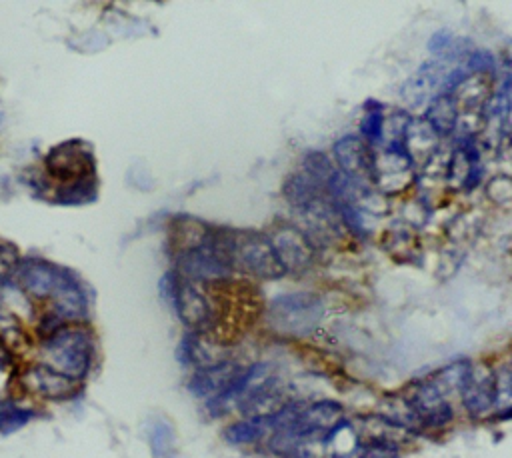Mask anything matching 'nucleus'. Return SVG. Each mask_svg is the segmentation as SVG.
<instances>
[{"mask_svg": "<svg viewBox=\"0 0 512 458\" xmlns=\"http://www.w3.org/2000/svg\"><path fill=\"white\" fill-rule=\"evenodd\" d=\"M38 352L40 362L82 384L96 360V338L86 324H64L38 340Z\"/></svg>", "mask_w": 512, "mask_h": 458, "instance_id": "obj_1", "label": "nucleus"}, {"mask_svg": "<svg viewBox=\"0 0 512 458\" xmlns=\"http://www.w3.org/2000/svg\"><path fill=\"white\" fill-rule=\"evenodd\" d=\"M324 316V304L316 294L292 292L274 298L266 310L270 328L282 336H308L318 328Z\"/></svg>", "mask_w": 512, "mask_h": 458, "instance_id": "obj_2", "label": "nucleus"}, {"mask_svg": "<svg viewBox=\"0 0 512 458\" xmlns=\"http://www.w3.org/2000/svg\"><path fill=\"white\" fill-rule=\"evenodd\" d=\"M162 292L180 318V322L194 332L214 330V306L212 300L198 288L196 282L178 278L174 274L166 276L162 282Z\"/></svg>", "mask_w": 512, "mask_h": 458, "instance_id": "obj_3", "label": "nucleus"}, {"mask_svg": "<svg viewBox=\"0 0 512 458\" xmlns=\"http://www.w3.org/2000/svg\"><path fill=\"white\" fill-rule=\"evenodd\" d=\"M230 256L234 268H242L266 280L280 278L286 270L270 242V238L256 232H238L228 236Z\"/></svg>", "mask_w": 512, "mask_h": 458, "instance_id": "obj_4", "label": "nucleus"}, {"mask_svg": "<svg viewBox=\"0 0 512 458\" xmlns=\"http://www.w3.org/2000/svg\"><path fill=\"white\" fill-rule=\"evenodd\" d=\"M400 396L412 410L420 430H440L454 418L448 396L430 378L412 382Z\"/></svg>", "mask_w": 512, "mask_h": 458, "instance_id": "obj_5", "label": "nucleus"}, {"mask_svg": "<svg viewBox=\"0 0 512 458\" xmlns=\"http://www.w3.org/2000/svg\"><path fill=\"white\" fill-rule=\"evenodd\" d=\"M18 380L26 394H32L42 400H52V402L70 400L82 388L80 382L68 378L66 374L54 370L52 366H48L40 360L24 366L18 374Z\"/></svg>", "mask_w": 512, "mask_h": 458, "instance_id": "obj_6", "label": "nucleus"}, {"mask_svg": "<svg viewBox=\"0 0 512 458\" xmlns=\"http://www.w3.org/2000/svg\"><path fill=\"white\" fill-rule=\"evenodd\" d=\"M496 370L486 362H468L460 384V398L472 418L486 416L496 402Z\"/></svg>", "mask_w": 512, "mask_h": 458, "instance_id": "obj_7", "label": "nucleus"}, {"mask_svg": "<svg viewBox=\"0 0 512 458\" xmlns=\"http://www.w3.org/2000/svg\"><path fill=\"white\" fill-rule=\"evenodd\" d=\"M370 180L382 194H398L414 182V160L406 148H384L372 158Z\"/></svg>", "mask_w": 512, "mask_h": 458, "instance_id": "obj_8", "label": "nucleus"}, {"mask_svg": "<svg viewBox=\"0 0 512 458\" xmlns=\"http://www.w3.org/2000/svg\"><path fill=\"white\" fill-rule=\"evenodd\" d=\"M286 272H306L314 262V244L304 230L282 224L270 238Z\"/></svg>", "mask_w": 512, "mask_h": 458, "instance_id": "obj_9", "label": "nucleus"}, {"mask_svg": "<svg viewBox=\"0 0 512 458\" xmlns=\"http://www.w3.org/2000/svg\"><path fill=\"white\" fill-rule=\"evenodd\" d=\"M46 168L54 178L72 184L90 176L88 170H92V156L82 142L70 140L58 148H52V152L46 156Z\"/></svg>", "mask_w": 512, "mask_h": 458, "instance_id": "obj_10", "label": "nucleus"}, {"mask_svg": "<svg viewBox=\"0 0 512 458\" xmlns=\"http://www.w3.org/2000/svg\"><path fill=\"white\" fill-rule=\"evenodd\" d=\"M242 368L244 366L238 364L236 360L224 358L212 366L194 370L186 382V388L194 398L208 402L222 394L232 384V380L242 372Z\"/></svg>", "mask_w": 512, "mask_h": 458, "instance_id": "obj_11", "label": "nucleus"}, {"mask_svg": "<svg viewBox=\"0 0 512 458\" xmlns=\"http://www.w3.org/2000/svg\"><path fill=\"white\" fill-rule=\"evenodd\" d=\"M480 154L472 138H462L446 162V182L452 190H472L480 182Z\"/></svg>", "mask_w": 512, "mask_h": 458, "instance_id": "obj_12", "label": "nucleus"}, {"mask_svg": "<svg viewBox=\"0 0 512 458\" xmlns=\"http://www.w3.org/2000/svg\"><path fill=\"white\" fill-rule=\"evenodd\" d=\"M54 310L68 324H84L88 318V298L74 276L60 268L56 288L52 292Z\"/></svg>", "mask_w": 512, "mask_h": 458, "instance_id": "obj_13", "label": "nucleus"}, {"mask_svg": "<svg viewBox=\"0 0 512 458\" xmlns=\"http://www.w3.org/2000/svg\"><path fill=\"white\" fill-rule=\"evenodd\" d=\"M220 342L222 340H216V336H212L210 332L188 330L178 342L176 360L182 366L192 368V372L200 370V368H206V366H212V364L226 358V356H220L218 350H216L220 346Z\"/></svg>", "mask_w": 512, "mask_h": 458, "instance_id": "obj_14", "label": "nucleus"}, {"mask_svg": "<svg viewBox=\"0 0 512 458\" xmlns=\"http://www.w3.org/2000/svg\"><path fill=\"white\" fill-rule=\"evenodd\" d=\"M334 158L340 172L358 182L362 178H370L372 172V158L370 144L358 136H344L334 144Z\"/></svg>", "mask_w": 512, "mask_h": 458, "instance_id": "obj_15", "label": "nucleus"}, {"mask_svg": "<svg viewBox=\"0 0 512 458\" xmlns=\"http://www.w3.org/2000/svg\"><path fill=\"white\" fill-rule=\"evenodd\" d=\"M58 274H60V268H56L44 260H36V258L24 260V264L18 266V280H20L22 288L30 296L40 298V300L52 296L56 282H58Z\"/></svg>", "mask_w": 512, "mask_h": 458, "instance_id": "obj_16", "label": "nucleus"}, {"mask_svg": "<svg viewBox=\"0 0 512 458\" xmlns=\"http://www.w3.org/2000/svg\"><path fill=\"white\" fill-rule=\"evenodd\" d=\"M270 434L266 418H240L224 428L222 438L232 446H256L268 442Z\"/></svg>", "mask_w": 512, "mask_h": 458, "instance_id": "obj_17", "label": "nucleus"}, {"mask_svg": "<svg viewBox=\"0 0 512 458\" xmlns=\"http://www.w3.org/2000/svg\"><path fill=\"white\" fill-rule=\"evenodd\" d=\"M424 120L432 126L438 136L450 134L458 124V100L454 92H444L428 102Z\"/></svg>", "mask_w": 512, "mask_h": 458, "instance_id": "obj_18", "label": "nucleus"}, {"mask_svg": "<svg viewBox=\"0 0 512 458\" xmlns=\"http://www.w3.org/2000/svg\"><path fill=\"white\" fill-rule=\"evenodd\" d=\"M486 114L494 124H498L502 134L512 138V76H508L500 90L492 94Z\"/></svg>", "mask_w": 512, "mask_h": 458, "instance_id": "obj_19", "label": "nucleus"}, {"mask_svg": "<svg viewBox=\"0 0 512 458\" xmlns=\"http://www.w3.org/2000/svg\"><path fill=\"white\" fill-rule=\"evenodd\" d=\"M34 418H36V410L30 406H22L16 400L0 402V434H4V436L22 430Z\"/></svg>", "mask_w": 512, "mask_h": 458, "instance_id": "obj_20", "label": "nucleus"}, {"mask_svg": "<svg viewBox=\"0 0 512 458\" xmlns=\"http://www.w3.org/2000/svg\"><path fill=\"white\" fill-rule=\"evenodd\" d=\"M496 402H494V412L500 418H510L512 416V368L504 366L496 370Z\"/></svg>", "mask_w": 512, "mask_h": 458, "instance_id": "obj_21", "label": "nucleus"}, {"mask_svg": "<svg viewBox=\"0 0 512 458\" xmlns=\"http://www.w3.org/2000/svg\"><path fill=\"white\" fill-rule=\"evenodd\" d=\"M384 122H386V114L384 108L376 102H370V106L364 112V118L360 122V130L362 136L368 144H378L382 142V134H384Z\"/></svg>", "mask_w": 512, "mask_h": 458, "instance_id": "obj_22", "label": "nucleus"}, {"mask_svg": "<svg viewBox=\"0 0 512 458\" xmlns=\"http://www.w3.org/2000/svg\"><path fill=\"white\" fill-rule=\"evenodd\" d=\"M172 428L166 424V422H160V424H154L152 426V432H150V446H152V452L156 454V458H162V456H168L170 454V448H172Z\"/></svg>", "mask_w": 512, "mask_h": 458, "instance_id": "obj_23", "label": "nucleus"}, {"mask_svg": "<svg viewBox=\"0 0 512 458\" xmlns=\"http://www.w3.org/2000/svg\"><path fill=\"white\" fill-rule=\"evenodd\" d=\"M358 458H400V450H398V446L380 444V442L360 444Z\"/></svg>", "mask_w": 512, "mask_h": 458, "instance_id": "obj_24", "label": "nucleus"}, {"mask_svg": "<svg viewBox=\"0 0 512 458\" xmlns=\"http://www.w3.org/2000/svg\"><path fill=\"white\" fill-rule=\"evenodd\" d=\"M16 366V356H14V348L0 338V372H10Z\"/></svg>", "mask_w": 512, "mask_h": 458, "instance_id": "obj_25", "label": "nucleus"}]
</instances>
